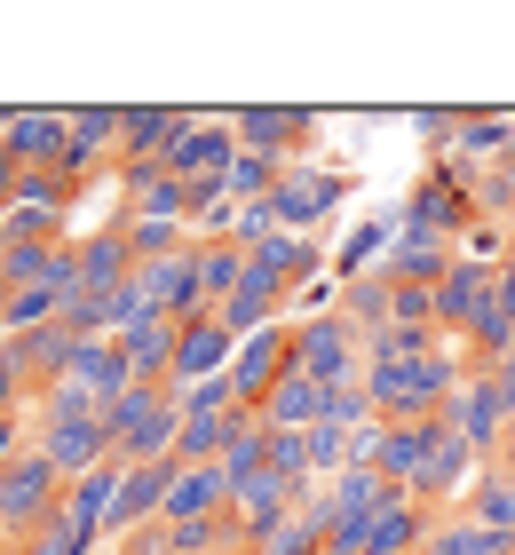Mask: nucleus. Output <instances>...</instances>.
<instances>
[{"instance_id": "nucleus-1", "label": "nucleus", "mask_w": 515, "mask_h": 555, "mask_svg": "<svg viewBox=\"0 0 515 555\" xmlns=\"http://www.w3.org/2000/svg\"><path fill=\"white\" fill-rule=\"evenodd\" d=\"M460 382H468V349H452V358H381V365H365V397H373L381 421H436Z\"/></svg>"}, {"instance_id": "nucleus-2", "label": "nucleus", "mask_w": 515, "mask_h": 555, "mask_svg": "<svg viewBox=\"0 0 515 555\" xmlns=\"http://www.w3.org/2000/svg\"><path fill=\"white\" fill-rule=\"evenodd\" d=\"M103 428H112V461L119 468H151V461H175V437H183V413H175V389H119L103 405Z\"/></svg>"}, {"instance_id": "nucleus-3", "label": "nucleus", "mask_w": 515, "mask_h": 555, "mask_svg": "<svg viewBox=\"0 0 515 555\" xmlns=\"http://www.w3.org/2000/svg\"><path fill=\"white\" fill-rule=\"evenodd\" d=\"M476 183H484V167L452 159V151H445V159H428L421 175H412V191H404V222L460 246V238L484 222V215H476Z\"/></svg>"}, {"instance_id": "nucleus-4", "label": "nucleus", "mask_w": 515, "mask_h": 555, "mask_svg": "<svg viewBox=\"0 0 515 555\" xmlns=\"http://www.w3.org/2000/svg\"><path fill=\"white\" fill-rule=\"evenodd\" d=\"M294 373L301 382H365V341H357V325L342 310L325 318H294Z\"/></svg>"}, {"instance_id": "nucleus-5", "label": "nucleus", "mask_w": 515, "mask_h": 555, "mask_svg": "<svg viewBox=\"0 0 515 555\" xmlns=\"http://www.w3.org/2000/svg\"><path fill=\"white\" fill-rule=\"evenodd\" d=\"M230 128H239L246 151H270L278 167H301V151L325 135V112H309V104H239Z\"/></svg>"}, {"instance_id": "nucleus-6", "label": "nucleus", "mask_w": 515, "mask_h": 555, "mask_svg": "<svg viewBox=\"0 0 515 555\" xmlns=\"http://www.w3.org/2000/svg\"><path fill=\"white\" fill-rule=\"evenodd\" d=\"M64 508V476L40 461V452H24V461L0 468V532H16V540H33L40 524H56Z\"/></svg>"}, {"instance_id": "nucleus-7", "label": "nucleus", "mask_w": 515, "mask_h": 555, "mask_svg": "<svg viewBox=\"0 0 515 555\" xmlns=\"http://www.w3.org/2000/svg\"><path fill=\"white\" fill-rule=\"evenodd\" d=\"M357 191L349 167H286V183H278V222H286V238H318V222L342 215V198Z\"/></svg>"}, {"instance_id": "nucleus-8", "label": "nucleus", "mask_w": 515, "mask_h": 555, "mask_svg": "<svg viewBox=\"0 0 515 555\" xmlns=\"http://www.w3.org/2000/svg\"><path fill=\"white\" fill-rule=\"evenodd\" d=\"M436 421H445L452 437H468L476 461H500V444H507V389L492 382V373H476V365H468V382L452 389V405L436 413Z\"/></svg>"}, {"instance_id": "nucleus-9", "label": "nucleus", "mask_w": 515, "mask_h": 555, "mask_svg": "<svg viewBox=\"0 0 515 555\" xmlns=\"http://www.w3.org/2000/svg\"><path fill=\"white\" fill-rule=\"evenodd\" d=\"M33 452L48 468L64 476H95L103 461H112V428H103V413H72V421H33Z\"/></svg>"}, {"instance_id": "nucleus-10", "label": "nucleus", "mask_w": 515, "mask_h": 555, "mask_svg": "<svg viewBox=\"0 0 515 555\" xmlns=\"http://www.w3.org/2000/svg\"><path fill=\"white\" fill-rule=\"evenodd\" d=\"M72 112V143H64V175L72 183H95V175L119 167V128L127 104H64Z\"/></svg>"}, {"instance_id": "nucleus-11", "label": "nucleus", "mask_w": 515, "mask_h": 555, "mask_svg": "<svg viewBox=\"0 0 515 555\" xmlns=\"http://www.w3.org/2000/svg\"><path fill=\"white\" fill-rule=\"evenodd\" d=\"M294 373V318L286 325H270V334H254L239 341V365H230V389H239V405L246 413H262L270 405V389Z\"/></svg>"}, {"instance_id": "nucleus-12", "label": "nucleus", "mask_w": 515, "mask_h": 555, "mask_svg": "<svg viewBox=\"0 0 515 555\" xmlns=\"http://www.w3.org/2000/svg\"><path fill=\"white\" fill-rule=\"evenodd\" d=\"M239 365V334L206 310V318H191L183 334H175V365H167V389H198V382H215V373H230Z\"/></svg>"}, {"instance_id": "nucleus-13", "label": "nucleus", "mask_w": 515, "mask_h": 555, "mask_svg": "<svg viewBox=\"0 0 515 555\" xmlns=\"http://www.w3.org/2000/svg\"><path fill=\"white\" fill-rule=\"evenodd\" d=\"M0 143H9L24 167H64L72 112H56V104H0Z\"/></svg>"}, {"instance_id": "nucleus-14", "label": "nucleus", "mask_w": 515, "mask_h": 555, "mask_svg": "<svg viewBox=\"0 0 515 555\" xmlns=\"http://www.w3.org/2000/svg\"><path fill=\"white\" fill-rule=\"evenodd\" d=\"M191 104H127V128H119V167H167V151L191 135Z\"/></svg>"}, {"instance_id": "nucleus-15", "label": "nucleus", "mask_w": 515, "mask_h": 555, "mask_svg": "<svg viewBox=\"0 0 515 555\" xmlns=\"http://www.w3.org/2000/svg\"><path fill=\"white\" fill-rule=\"evenodd\" d=\"M136 294H143V310H159V318H175V325L206 318V286H198V246H191V255H167V262H143V270H136Z\"/></svg>"}, {"instance_id": "nucleus-16", "label": "nucleus", "mask_w": 515, "mask_h": 555, "mask_svg": "<svg viewBox=\"0 0 515 555\" xmlns=\"http://www.w3.org/2000/svg\"><path fill=\"white\" fill-rule=\"evenodd\" d=\"M239 128H230V112H198L191 135L167 151V175H183V183H206V175H230V159H239Z\"/></svg>"}, {"instance_id": "nucleus-17", "label": "nucleus", "mask_w": 515, "mask_h": 555, "mask_svg": "<svg viewBox=\"0 0 515 555\" xmlns=\"http://www.w3.org/2000/svg\"><path fill=\"white\" fill-rule=\"evenodd\" d=\"M436 444H445V421H381V428H373V468L389 476V485L412 492V476L428 468Z\"/></svg>"}, {"instance_id": "nucleus-18", "label": "nucleus", "mask_w": 515, "mask_h": 555, "mask_svg": "<svg viewBox=\"0 0 515 555\" xmlns=\"http://www.w3.org/2000/svg\"><path fill=\"white\" fill-rule=\"evenodd\" d=\"M246 270L262 278V286H278V294L294 301V294L309 286V278H325V270H333V255H325L318 238H270V246H246Z\"/></svg>"}, {"instance_id": "nucleus-19", "label": "nucleus", "mask_w": 515, "mask_h": 555, "mask_svg": "<svg viewBox=\"0 0 515 555\" xmlns=\"http://www.w3.org/2000/svg\"><path fill=\"white\" fill-rule=\"evenodd\" d=\"M175 334H183V325L175 318H159V310H136L119 325V358H127V373H136V382H151V389H167V365H175Z\"/></svg>"}, {"instance_id": "nucleus-20", "label": "nucleus", "mask_w": 515, "mask_h": 555, "mask_svg": "<svg viewBox=\"0 0 515 555\" xmlns=\"http://www.w3.org/2000/svg\"><path fill=\"white\" fill-rule=\"evenodd\" d=\"M16 358V373H24V389L33 397H48L72 373V358H80V334H72V325L56 318V325H40V334H24V341H0Z\"/></svg>"}, {"instance_id": "nucleus-21", "label": "nucleus", "mask_w": 515, "mask_h": 555, "mask_svg": "<svg viewBox=\"0 0 515 555\" xmlns=\"http://www.w3.org/2000/svg\"><path fill=\"white\" fill-rule=\"evenodd\" d=\"M119 476H127L119 461H103L95 476H72V485H64V508H56V516H64V524H72V532H80V540H95V547H103V524H112Z\"/></svg>"}, {"instance_id": "nucleus-22", "label": "nucleus", "mask_w": 515, "mask_h": 555, "mask_svg": "<svg viewBox=\"0 0 515 555\" xmlns=\"http://www.w3.org/2000/svg\"><path fill=\"white\" fill-rule=\"evenodd\" d=\"M460 262V246L452 238H436V231H412V222H404V231H397V246H389V262H381V270H389L397 278V286H445V270Z\"/></svg>"}, {"instance_id": "nucleus-23", "label": "nucleus", "mask_w": 515, "mask_h": 555, "mask_svg": "<svg viewBox=\"0 0 515 555\" xmlns=\"http://www.w3.org/2000/svg\"><path fill=\"white\" fill-rule=\"evenodd\" d=\"M492 278H500V270H476L468 255L445 270V286H436V325H445L452 341L476 334V310H484V294H492Z\"/></svg>"}, {"instance_id": "nucleus-24", "label": "nucleus", "mask_w": 515, "mask_h": 555, "mask_svg": "<svg viewBox=\"0 0 515 555\" xmlns=\"http://www.w3.org/2000/svg\"><path fill=\"white\" fill-rule=\"evenodd\" d=\"M515 151V104H476V112H460V143H452V159H468V167H500Z\"/></svg>"}, {"instance_id": "nucleus-25", "label": "nucleus", "mask_w": 515, "mask_h": 555, "mask_svg": "<svg viewBox=\"0 0 515 555\" xmlns=\"http://www.w3.org/2000/svg\"><path fill=\"white\" fill-rule=\"evenodd\" d=\"M127 278H136V246H127V231H119V222L88 231L80 238V294H112V286H127Z\"/></svg>"}, {"instance_id": "nucleus-26", "label": "nucleus", "mask_w": 515, "mask_h": 555, "mask_svg": "<svg viewBox=\"0 0 515 555\" xmlns=\"http://www.w3.org/2000/svg\"><path fill=\"white\" fill-rule=\"evenodd\" d=\"M72 389L88 397V405L103 413L119 389H136V373H127V358H119V341H80V358H72V373H64Z\"/></svg>"}, {"instance_id": "nucleus-27", "label": "nucleus", "mask_w": 515, "mask_h": 555, "mask_svg": "<svg viewBox=\"0 0 515 555\" xmlns=\"http://www.w3.org/2000/svg\"><path fill=\"white\" fill-rule=\"evenodd\" d=\"M230 508H239V500H230L222 461L183 468V476H175V492H167V524H198V516H230Z\"/></svg>"}, {"instance_id": "nucleus-28", "label": "nucleus", "mask_w": 515, "mask_h": 555, "mask_svg": "<svg viewBox=\"0 0 515 555\" xmlns=\"http://www.w3.org/2000/svg\"><path fill=\"white\" fill-rule=\"evenodd\" d=\"M460 516L484 524L492 540H515V476H507L500 461H484L476 485H468V500H460Z\"/></svg>"}, {"instance_id": "nucleus-29", "label": "nucleus", "mask_w": 515, "mask_h": 555, "mask_svg": "<svg viewBox=\"0 0 515 555\" xmlns=\"http://www.w3.org/2000/svg\"><path fill=\"white\" fill-rule=\"evenodd\" d=\"M428 532H436V508H421V500L404 492L397 508L365 532V555H421V547H428Z\"/></svg>"}, {"instance_id": "nucleus-30", "label": "nucleus", "mask_w": 515, "mask_h": 555, "mask_svg": "<svg viewBox=\"0 0 515 555\" xmlns=\"http://www.w3.org/2000/svg\"><path fill=\"white\" fill-rule=\"evenodd\" d=\"M342 318L357 325V341H365V334H381V325H397V278H389V270L349 278V286H342Z\"/></svg>"}, {"instance_id": "nucleus-31", "label": "nucleus", "mask_w": 515, "mask_h": 555, "mask_svg": "<svg viewBox=\"0 0 515 555\" xmlns=\"http://www.w3.org/2000/svg\"><path fill=\"white\" fill-rule=\"evenodd\" d=\"M80 191H88V183H72L64 167H24V183H16V198H9V207H33V215H56V222H72Z\"/></svg>"}, {"instance_id": "nucleus-32", "label": "nucleus", "mask_w": 515, "mask_h": 555, "mask_svg": "<svg viewBox=\"0 0 515 555\" xmlns=\"http://www.w3.org/2000/svg\"><path fill=\"white\" fill-rule=\"evenodd\" d=\"M262 421H270V428H318V421H325V382H301V373H286V382L270 389Z\"/></svg>"}, {"instance_id": "nucleus-33", "label": "nucleus", "mask_w": 515, "mask_h": 555, "mask_svg": "<svg viewBox=\"0 0 515 555\" xmlns=\"http://www.w3.org/2000/svg\"><path fill=\"white\" fill-rule=\"evenodd\" d=\"M56 318H64V294L56 286H24V294H9L0 341H24V334H40V325H56Z\"/></svg>"}, {"instance_id": "nucleus-34", "label": "nucleus", "mask_w": 515, "mask_h": 555, "mask_svg": "<svg viewBox=\"0 0 515 555\" xmlns=\"http://www.w3.org/2000/svg\"><path fill=\"white\" fill-rule=\"evenodd\" d=\"M198 286H206V310H222L246 286V246H198Z\"/></svg>"}, {"instance_id": "nucleus-35", "label": "nucleus", "mask_w": 515, "mask_h": 555, "mask_svg": "<svg viewBox=\"0 0 515 555\" xmlns=\"http://www.w3.org/2000/svg\"><path fill=\"white\" fill-rule=\"evenodd\" d=\"M342 468H357V428L318 421V428H309V476H318V485H333Z\"/></svg>"}, {"instance_id": "nucleus-36", "label": "nucleus", "mask_w": 515, "mask_h": 555, "mask_svg": "<svg viewBox=\"0 0 515 555\" xmlns=\"http://www.w3.org/2000/svg\"><path fill=\"white\" fill-rule=\"evenodd\" d=\"M421 555H492V532L452 508V516H436V532H428V547H421Z\"/></svg>"}, {"instance_id": "nucleus-37", "label": "nucleus", "mask_w": 515, "mask_h": 555, "mask_svg": "<svg viewBox=\"0 0 515 555\" xmlns=\"http://www.w3.org/2000/svg\"><path fill=\"white\" fill-rule=\"evenodd\" d=\"M0 246H64V222L33 215V207H9V215H0Z\"/></svg>"}, {"instance_id": "nucleus-38", "label": "nucleus", "mask_w": 515, "mask_h": 555, "mask_svg": "<svg viewBox=\"0 0 515 555\" xmlns=\"http://www.w3.org/2000/svg\"><path fill=\"white\" fill-rule=\"evenodd\" d=\"M412 119V135L428 143V159H445V151L460 143V104H421V112H404Z\"/></svg>"}, {"instance_id": "nucleus-39", "label": "nucleus", "mask_w": 515, "mask_h": 555, "mask_svg": "<svg viewBox=\"0 0 515 555\" xmlns=\"http://www.w3.org/2000/svg\"><path fill=\"white\" fill-rule=\"evenodd\" d=\"M270 468L286 476V485H318V476H309V428H270Z\"/></svg>"}, {"instance_id": "nucleus-40", "label": "nucleus", "mask_w": 515, "mask_h": 555, "mask_svg": "<svg viewBox=\"0 0 515 555\" xmlns=\"http://www.w3.org/2000/svg\"><path fill=\"white\" fill-rule=\"evenodd\" d=\"M325 421H342V428H373L381 413H373L365 382H333V389H325Z\"/></svg>"}, {"instance_id": "nucleus-41", "label": "nucleus", "mask_w": 515, "mask_h": 555, "mask_svg": "<svg viewBox=\"0 0 515 555\" xmlns=\"http://www.w3.org/2000/svg\"><path fill=\"white\" fill-rule=\"evenodd\" d=\"M24 555H103V547H95V540H80V532H72V524L56 516V524H40V532L24 540Z\"/></svg>"}, {"instance_id": "nucleus-42", "label": "nucleus", "mask_w": 515, "mask_h": 555, "mask_svg": "<svg viewBox=\"0 0 515 555\" xmlns=\"http://www.w3.org/2000/svg\"><path fill=\"white\" fill-rule=\"evenodd\" d=\"M507 238H515V231H500V222H476V231L460 238V255H468L476 270H500V262H507Z\"/></svg>"}, {"instance_id": "nucleus-43", "label": "nucleus", "mask_w": 515, "mask_h": 555, "mask_svg": "<svg viewBox=\"0 0 515 555\" xmlns=\"http://www.w3.org/2000/svg\"><path fill=\"white\" fill-rule=\"evenodd\" d=\"M33 452V413H0V468Z\"/></svg>"}, {"instance_id": "nucleus-44", "label": "nucleus", "mask_w": 515, "mask_h": 555, "mask_svg": "<svg viewBox=\"0 0 515 555\" xmlns=\"http://www.w3.org/2000/svg\"><path fill=\"white\" fill-rule=\"evenodd\" d=\"M0 413H33V389H24V373H16L9 349H0Z\"/></svg>"}, {"instance_id": "nucleus-45", "label": "nucleus", "mask_w": 515, "mask_h": 555, "mask_svg": "<svg viewBox=\"0 0 515 555\" xmlns=\"http://www.w3.org/2000/svg\"><path fill=\"white\" fill-rule=\"evenodd\" d=\"M16 183H24V159L9 143H0V215H9V198H16Z\"/></svg>"}, {"instance_id": "nucleus-46", "label": "nucleus", "mask_w": 515, "mask_h": 555, "mask_svg": "<svg viewBox=\"0 0 515 555\" xmlns=\"http://www.w3.org/2000/svg\"><path fill=\"white\" fill-rule=\"evenodd\" d=\"M500 270H507V278H515V238H507V262H500Z\"/></svg>"}, {"instance_id": "nucleus-47", "label": "nucleus", "mask_w": 515, "mask_h": 555, "mask_svg": "<svg viewBox=\"0 0 515 555\" xmlns=\"http://www.w3.org/2000/svg\"><path fill=\"white\" fill-rule=\"evenodd\" d=\"M0 318H9V278H0Z\"/></svg>"}, {"instance_id": "nucleus-48", "label": "nucleus", "mask_w": 515, "mask_h": 555, "mask_svg": "<svg viewBox=\"0 0 515 555\" xmlns=\"http://www.w3.org/2000/svg\"><path fill=\"white\" fill-rule=\"evenodd\" d=\"M239 555H262V547H239Z\"/></svg>"}, {"instance_id": "nucleus-49", "label": "nucleus", "mask_w": 515, "mask_h": 555, "mask_svg": "<svg viewBox=\"0 0 515 555\" xmlns=\"http://www.w3.org/2000/svg\"><path fill=\"white\" fill-rule=\"evenodd\" d=\"M507 349H515V341H507Z\"/></svg>"}]
</instances>
